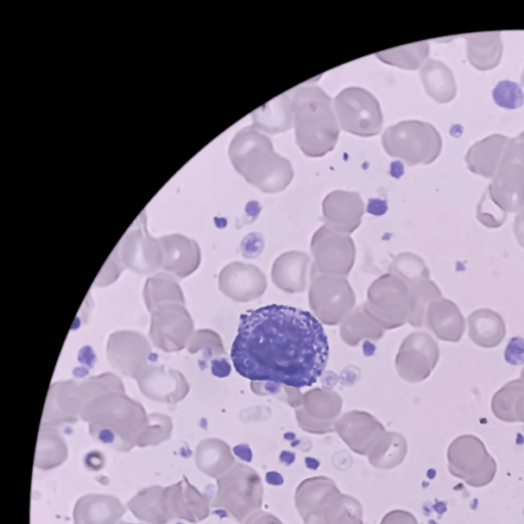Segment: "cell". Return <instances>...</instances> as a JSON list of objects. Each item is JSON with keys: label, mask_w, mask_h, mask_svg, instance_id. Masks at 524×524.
<instances>
[{"label": "cell", "mask_w": 524, "mask_h": 524, "mask_svg": "<svg viewBox=\"0 0 524 524\" xmlns=\"http://www.w3.org/2000/svg\"><path fill=\"white\" fill-rule=\"evenodd\" d=\"M231 358L251 381L310 387L326 369L329 343L311 313L272 304L241 316Z\"/></svg>", "instance_id": "1"}, {"label": "cell", "mask_w": 524, "mask_h": 524, "mask_svg": "<svg viewBox=\"0 0 524 524\" xmlns=\"http://www.w3.org/2000/svg\"><path fill=\"white\" fill-rule=\"evenodd\" d=\"M229 155L241 176L262 192L279 193L293 180L291 162L277 154L272 141L253 126L239 131Z\"/></svg>", "instance_id": "2"}, {"label": "cell", "mask_w": 524, "mask_h": 524, "mask_svg": "<svg viewBox=\"0 0 524 524\" xmlns=\"http://www.w3.org/2000/svg\"><path fill=\"white\" fill-rule=\"evenodd\" d=\"M297 145L309 157H323L338 141L339 125L330 97L318 86L300 87L291 100Z\"/></svg>", "instance_id": "3"}, {"label": "cell", "mask_w": 524, "mask_h": 524, "mask_svg": "<svg viewBox=\"0 0 524 524\" xmlns=\"http://www.w3.org/2000/svg\"><path fill=\"white\" fill-rule=\"evenodd\" d=\"M382 145L389 156L413 166L430 164L438 159L443 140L438 129L431 124L410 120L386 128Z\"/></svg>", "instance_id": "4"}, {"label": "cell", "mask_w": 524, "mask_h": 524, "mask_svg": "<svg viewBox=\"0 0 524 524\" xmlns=\"http://www.w3.org/2000/svg\"><path fill=\"white\" fill-rule=\"evenodd\" d=\"M335 110L341 127L359 137L380 134L383 116L378 100L360 87H348L335 99Z\"/></svg>", "instance_id": "5"}, {"label": "cell", "mask_w": 524, "mask_h": 524, "mask_svg": "<svg viewBox=\"0 0 524 524\" xmlns=\"http://www.w3.org/2000/svg\"><path fill=\"white\" fill-rule=\"evenodd\" d=\"M488 192L507 213L524 209V166L508 165L497 172Z\"/></svg>", "instance_id": "6"}, {"label": "cell", "mask_w": 524, "mask_h": 524, "mask_svg": "<svg viewBox=\"0 0 524 524\" xmlns=\"http://www.w3.org/2000/svg\"><path fill=\"white\" fill-rule=\"evenodd\" d=\"M323 211L328 223L344 230L353 231L361 222L364 203L358 193L335 191L323 203Z\"/></svg>", "instance_id": "7"}, {"label": "cell", "mask_w": 524, "mask_h": 524, "mask_svg": "<svg viewBox=\"0 0 524 524\" xmlns=\"http://www.w3.org/2000/svg\"><path fill=\"white\" fill-rule=\"evenodd\" d=\"M509 139L502 135H492L475 143L465 157L471 172L480 177L494 179L500 169Z\"/></svg>", "instance_id": "8"}, {"label": "cell", "mask_w": 524, "mask_h": 524, "mask_svg": "<svg viewBox=\"0 0 524 524\" xmlns=\"http://www.w3.org/2000/svg\"><path fill=\"white\" fill-rule=\"evenodd\" d=\"M427 324L441 340L454 343L462 339L466 328L458 305L444 298L431 302Z\"/></svg>", "instance_id": "9"}, {"label": "cell", "mask_w": 524, "mask_h": 524, "mask_svg": "<svg viewBox=\"0 0 524 524\" xmlns=\"http://www.w3.org/2000/svg\"><path fill=\"white\" fill-rule=\"evenodd\" d=\"M407 353V375L412 382L426 379L438 364L440 348L438 344L425 333L410 337Z\"/></svg>", "instance_id": "10"}, {"label": "cell", "mask_w": 524, "mask_h": 524, "mask_svg": "<svg viewBox=\"0 0 524 524\" xmlns=\"http://www.w3.org/2000/svg\"><path fill=\"white\" fill-rule=\"evenodd\" d=\"M467 57L470 64L480 71L495 69L503 56V41L500 32H486L465 36Z\"/></svg>", "instance_id": "11"}, {"label": "cell", "mask_w": 524, "mask_h": 524, "mask_svg": "<svg viewBox=\"0 0 524 524\" xmlns=\"http://www.w3.org/2000/svg\"><path fill=\"white\" fill-rule=\"evenodd\" d=\"M421 81L427 95L440 104L452 102L457 95V83L451 69L438 60H428L421 69Z\"/></svg>", "instance_id": "12"}, {"label": "cell", "mask_w": 524, "mask_h": 524, "mask_svg": "<svg viewBox=\"0 0 524 524\" xmlns=\"http://www.w3.org/2000/svg\"><path fill=\"white\" fill-rule=\"evenodd\" d=\"M469 337L474 344L483 348H495L506 336V325L500 314L489 310H478L468 317Z\"/></svg>", "instance_id": "13"}, {"label": "cell", "mask_w": 524, "mask_h": 524, "mask_svg": "<svg viewBox=\"0 0 524 524\" xmlns=\"http://www.w3.org/2000/svg\"><path fill=\"white\" fill-rule=\"evenodd\" d=\"M492 409L501 420L524 421V380H512L497 391Z\"/></svg>", "instance_id": "14"}, {"label": "cell", "mask_w": 524, "mask_h": 524, "mask_svg": "<svg viewBox=\"0 0 524 524\" xmlns=\"http://www.w3.org/2000/svg\"><path fill=\"white\" fill-rule=\"evenodd\" d=\"M379 59L386 64L407 70H416L422 66L429 56V43L422 41L391 51L377 54Z\"/></svg>", "instance_id": "15"}, {"label": "cell", "mask_w": 524, "mask_h": 524, "mask_svg": "<svg viewBox=\"0 0 524 524\" xmlns=\"http://www.w3.org/2000/svg\"><path fill=\"white\" fill-rule=\"evenodd\" d=\"M507 214L487 191L478 204L476 216L480 224L489 229H497L504 225Z\"/></svg>", "instance_id": "16"}, {"label": "cell", "mask_w": 524, "mask_h": 524, "mask_svg": "<svg viewBox=\"0 0 524 524\" xmlns=\"http://www.w3.org/2000/svg\"><path fill=\"white\" fill-rule=\"evenodd\" d=\"M495 103L504 109L516 110L524 104V94L519 84L509 80L500 81L493 92Z\"/></svg>", "instance_id": "17"}, {"label": "cell", "mask_w": 524, "mask_h": 524, "mask_svg": "<svg viewBox=\"0 0 524 524\" xmlns=\"http://www.w3.org/2000/svg\"><path fill=\"white\" fill-rule=\"evenodd\" d=\"M513 164L524 166V141L518 138L509 139L500 168Z\"/></svg>", "instance_id": "18"}, {"label": "cell", "mask_w": 524, "mask_h": 524, "mask_svg": "<svg viewBox=\"0 0 524 524\" xmlns=\"http://www.w3.org/2000/svg\"><path fill=\"white\" fill-rule=\"evenodd\" d=\"M505 360L512 366L524 363V339L514 337L510 340L505 351Z\"/></svg>", "instance_id": "19"}, {"label": "cell", "mask_w": 524, "mask_h": 524, "mask_svg": "<svg viewBox=\"0 0 524 524\" xmlns=\"http://www.w3.org/2000/svg\"><path fill=\"white\" fill-rule=\"evenodd\" d=\"M332 524H363L361 507L354 510L346 508Z\"/></svg>", "instance_id": "20"}, {"label": "cell", "mask_w": 524, "mask_h": 524, "mask_svg": "<svg viewBox=\"0 0 524 524\" xmlns=\"http://www.w3.org/2000/svg\"><path fill=\"white\" fill-rule=\"evenodd\" d=\"M513 232L517 242L524 249V209L515 217Z\"/></svg>", "instance_id": "21"}, {"label": "cell", "mask_w": 524, "mask_h": 524, "mask_svg": "<svg viewBox=\"0 0 524 524\" xmlns=\"http://www.w3.org/2000/svg\"><path fill=\"white\" fill-rule=\"evenodd\" d=\"M212 373L216 377H227L231 373V366L226 360H216L212 362Z\"/></svg>", "instance_id": "22"}, {"label": "cell", "mask_w": 524, "mask_h": 524, "mask_svg": "<svg viewBox=\"0 0 524 524\" xmlns=\"http://www.w3.org/2000/svg\"><path fill=\"white\" fill-rule=\"evenodd\" d=\"M252 524H282L279 519L268 513H257L254 515Z\"/></svg>", "instance_id": "23"}, {"label": "cell", "mask_w": 524, "mask_h": 524, "mask_svg": "<svg viewBox=\"0 0 524 524\" xmlns=\"http://www.w3.org/2000/svg\"><path fill=\"white\" fill-rule=\"evenodd\" d=\"M518 139L524 141V131L518 136Z\"/></svg>", "instance_id": "24"}, {"label": "cell", "mask_w": 524, "mask_h": 524, "mask_svg": "<svg viewBox=\"0 0 524 524\" xmlns=\"http://www.w3.org/2000/svg\"><path fill=\"white\" fill-rule=\"evenodd\" d=\"M521 83H522V85L524 87V70H523L522 75H521Z\"/></svg>", "instance_id": "25"}, {"label": "cell", "mask_w": 524, "mask_h": 524, "mask_svg": "<svg viewBox=\"0 0 524 524\" xmlns=\"http://www.w3.org/2000/svg\"><path fill=\"white\" fill-rule=\"evenodd\" d=\"M520 378H521L522 380H524V368H523L522 371H521Z\"/></svg>", "instance_id": "26"}, {"label": "cell", "mask_w": 524, "mask_h": 524, "mask_svg": "<svg viewBox=\"0 0 524 524\" xmlns=\"http://www.w3.org/2000/svg\"><path fill=\"white\" fill-rule=\"evenodd\" d=\"M125 524H130V523H125Z\"/></svg>", "instance_id": "27"}]
</instances>
